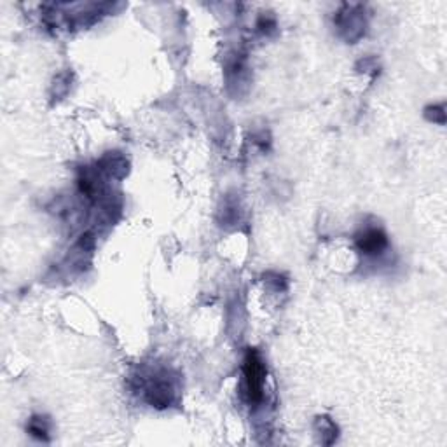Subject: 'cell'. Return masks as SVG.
I'll list each match as a JSON object with an SVG mask.
<instances>
[{"label":"cell","mask_w":447,"mask_h":447,"mask_svg":"<svg viewBox=\"0 0 447 447\" xmlns=\"http://www.w3.org/2000/svg\"><path fill=\"white\" fill-rule=\"evenodd\" d=\"M244 383H247V395L250 404H258L264 398V383H265V367L257 351L248 349L244 358Z\"/></svg>","instance_id":"obj_1"},{"label":"cell","mask_w":447,"mask_h":447,"mask_svg":"<svg viewBox=\"0 0 447 447\" xmlns=\"http://www.w3.org/2000/svg\"><path fill=\"white\" fill-rule=\"evenodd\" d=\"M356 244H358V248L363 251V254L376 255V254H381V251L386 248L388 240H386V234H384L381 229H367L365 233L356 240Z\"/></svg>","instance_id":"obj_2"},{"label":"cell","mask_w":447,"mask_h":447,"mask_svg":"<svg viewBox=\"0 0 447 447\" xmlns=\"http://www.w3.org/2000/svg\"><path fill=\"white\" fill-rule=\"evenodd\" d=\"M28 432L35 437V439H41V440H47L49 435V423L45 418H31L30 419V425H28Z\"/></svg>","instance_id":"obj_3"}]
</instances>
